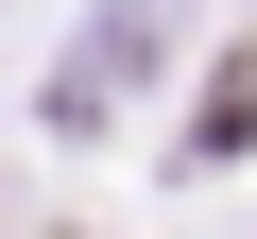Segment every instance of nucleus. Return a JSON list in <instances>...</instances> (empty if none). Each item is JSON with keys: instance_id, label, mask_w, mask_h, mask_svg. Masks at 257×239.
Here are the masks:
<instances>
[{"instance_id": "nucleus-1", "label": "nucleus", "mask_w": 257, "mask_h": 239, "mask_svg": "<svg viewBox=\"0 0 257 239\" xmlns=\"http://www.w3.org/2000/svg\"><path fill=\"white\" fill-rule=\"evenodd\" d=\"M223 154H257V52H223V86L189 120V171H223Z\"/></svg>"}]
</instances>
